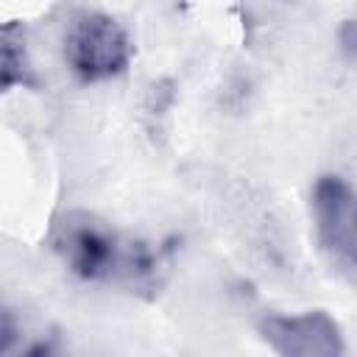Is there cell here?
Listing matches in <instances>:
<instances>
[{"mask_svg":"<svg viewBox=\"0 0 357 357\" xmlns=\"http://www.w3.org/2000/svg\"><path fill=\"white\" fill-rule=\"evenodd\" d=\"M53 248L67 271L86 282H148L156 273V257L148 243L120 240L109 226L84 212H70L56 223Z\"/></svg>","mask_w":357,"mask_h":357,"instance_id":"obj_1","label":"cell"},{"mask_svg":"<svg viewBox=\"0 0 357 357\" xmlns=\"http://www.w3.org/2000/svg\"><path fill=\"white\" fill-rule=\"evenodd\" d=\"M131 39L126 28L103 11H81L64 33V64L84 84L120 75L131 61Z\"/></svg>","mask_w":357,"mask_h":357,"instance_id":"obj_2","label":"cell"},{"mask_svg":"<svg viewBox=\"0 0 357 357\" xmlns=\"http://www.w3.org/2000/svg\"><path fill=\"white\" fill-rule=\"evenodd\" d=\"M312 215L321 248L343 273H354L357 234H354V190L337 173H324L312 184Z\"/></svg>","mask_w":357,"mask_h":357,"instance_id":"obj_3","label":"cell"},{"mask_svg":"<svg viewBox=\"0 0 357 357\" xmlns=\"http://www.w3.org/2000/svg\"><path fill=\"white\" fill-rule=\"evenodd\" d=\"M259 335L276 354L284 357H335L346 349L337 321L321 310L301 315L271 312L259 321Z\"/></svg>","mask_w":357,"mask_h":357,"instance_id":"obj_4","label":"cell"},{"mask_svg":"<svg viewBox=\"0 0 357 357\" xmlns=\"http://www.w3.org/2000/svg\"><path fill=\"white\" fill-rule=\"evenodd\" d=\"M28 75H31V61H28L25 28L20 22H3L0 25V95L28 84Z\"/></svg>","mask_w":357,"mask_h":357,"instance_id":"obj_5","label":"cell"},{"mask_svg":"<svg viewBox=\"0 0 357 357\" xmlns=\"http://www.w3.org/2000/svg\"><path fill=\"white\" fill-rule=\"evenodd\" d=\"M20 340V321L8 304L0 301V354L11 351Z\"/></svg>","mask_w":357,"mask_h":357,"instance_id":"obj_6","label":"cell"},{"mask_svg":"<svg viewBox=\"0 0 357 357\" xmlns=\"http://www.w3.org/2000/svg\"><path fill=\"white\" fill-rule=\"evenodd\" d=\"M340 42H343L346 61H354V22H351V20L343 22V28H340Z\"/></svg>","mask_w":357,"mask_h":357,"instance_id":"obj_7","label":"cell"}]
</instances>
